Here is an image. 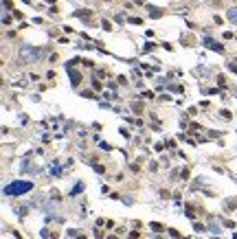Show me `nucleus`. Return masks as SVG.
Returning <instances> with one entry per match:
<instances>
[{
  "instance_id": "15",
  "label": "nucleus",
  "mask_w": 237,
  "mask_h": 239,
  "mask_svg": "<svg viewBox=\"0 0 237 239\" xmlns=\"http://www.w3.org/2000/svg\"><path fill=\"white\" fill-rule=\"evenodd\" d=\"M228 68H231L233 73H235V75H237V64H228Z\"/></svg>"
},
{
  "instance_id": "7",
  "label": "nucleus",
  "mask_w": 237,
  "mask_h": 239,
  "mask_svg": "<svg viewBox=\"0 0 237 239\" xmlns=\"http://www.w3.org/2000/svg\"><path fill=\"white\" fill-rule=\"evenodd\" d=\"M79 191H84V184H77V187H75V189H73V191H70V195H77V193H79Z\"/></svg>"
},
{
  "instance_id": "17",
  "label": "nucleus",
  "mask_w": 237,
  "mask_h": 239,
  "mask_svg": "<svg viewBox=\"0 0 237 239\" xmlns=\"http://www.w3.org/2000/svg\"><path fill=\"white\" fill-rule=\"evenodd\" d=\"M233 239H237V233H235V235H233Z\"/></svg>"
},
{
  "instance_id": "14",
  "label": "nucleus",
  "mask_w": 237,
  "mask_h": 239,
  "mask_svg": "<svg viewBox=\"0 0 237 239\" xmlns=\"http://www.w3.org/2000/svg\"><path fill=\"white\" fill-rule=\"evenodd\" d=\"M92 86H94V90H101V84H99L97 79H92Z\"/></svg>"
},
{
  "instance_id": "9",
  "label": "nucleus",
  "mask_w": 237,
  "mask_h": 239,
  "mask_svg": "<svg viewBox=\"0 0 237 239\" xmlns=\"http://www.w3.org/2000/svg\"><path fill=\"white\" fill-rule=\"evenodd\" d=\"M152 230H156V233H158V230H163V226H160V224H156V222H154V224H152Z\"/></svg>"
},
{
  "instance_id": "1",
  "label": "nucleus",
  "mask_w": 237,
  "mask_h": 239,
  "mask_svg": "<svg viewBox=\"0 0 237 239\" xmlns=\"http://www.w3.org/2000/svg\"><path fill=\"white\" fill-rule=\"evenodd\" d=\"M33 189V182H26V180H15L11 184L5 187V195L7 198H18V195H24Z\"/></svg>"
},
{
  "instance_id": "12",
  "label": "nucleus",
  "mask_w": 237,
  "mask_h": 239,
  "mask_svg": "<svg viewBox=\"0 0 237 239\" xmlns=\"http://www.w3.org/2000/svg\"><path fill=\"white\" fill-rule=\"evenodd\" d=\"M94 237H97V239H103V233H101V230L97 228V230H94Z\"/></svg>"
},
{
  "instance_id": "2",
  "label": "nucleus",
  "mask_w": 237,
  "mask_h": 239,
  "mask_svg": "<svg viewBox=\"0 0 237 239\" xmlns=\"http://www.w3.org/2000/svg\"><path fill=\"white\" fill-rule=\"evenodd\" d=\"M202 44L207 46V48L215 50V53H224V46L220 44V42H215V40H213V37H209V35H207V37H202Z\"/></svg>"
},
{
  "instance_id": "11",
  "label": "nucleus",
  "mask_w": 237,
  "mask_h": 239,
  "mask_svg": "<svg viewBox=\"0 0 237 239\" xmlns=\"http://www.w3.org/2000/svg\"><path fill=\"white\" fill-rule=\"evenodd\" d=\"M130 22H132V24H141L143 20H141V18H130Z\"/></svg>"
},
{
  "instance_id": "5",
  "label": "nucleus",
  "mask_w": 237,
  "mask_h": 239,
  "mask_svg": "<svg viewBox=\"0 0 237 239\" xmlns=\"http://www.w3.org/2000/svg\"><path fill=\"white\" fill-rule=\"evenodd\" d=\"M68 73H70V84L77 86L79 84V73H77V70H68Z\"/></svg>"
},
{
  "instance_id": "6",
  "label": "nucleus",
  "mask_w": 237,
  "mask_h": 239,
  "mask_svg": "<svg viewBox=\"0 0 237 239\" xmlns=\"http://www.w3.org/2000/svg\"><path fill=\"white\" fill-rule=\"evenodd\" d=\"M132 110L136 112V114H141V112H143V105L141 103H132Z\"/></svg>"
},
{
  "instance_id": "3",
  "label": "nucleus",
  "mask_w": 237,
  "mask_h": 239,
  "mask_svg": "<svg viewBox=\"0 0 237 239\" xmlns=\"http://www.w3.org/2000/svg\"><path fill=\"white\" fill-rule=\"evenodd\" d=\"M37 53L40 50H35V48H22V57H20V61H35L37 59Z\"/></svg>"
},
{
  "instance_id": "13",
  "label": "nucleus",
  "mask_w": 237,
  "mask_h": 239,
  "mask_svg": "<svg viewBox=\"0 0 237 239\" xmlns=\"http://www.w3.org/2000/svg\"><path fill=\"white\" fill-rule=\"evenodd\" d=\"M169 235H171V237H176V239L180 237V235H178V230H173V228H169Z\"/></svg>"
},
{
  "instance_id": "8",
  "label": "nucleus",
  "mask_w": 237,
  "mask_h": 239,
  "mask_svg": "<svg viewBox=\"0 0 237 239\" xmlns=\"http://www.w3.org/2000/svg\"><path fill=\"white\" fill-rule=\"evenodd\" d=\"M99 145H101V147H103V149H105V151H110V149H112V147H110V145H108V143H103V140H99Z\"/></svg>"
},
{
  "instance_id": "4",
  "label": "nucleus",
  "mask_w": 237,
  "mask_h": 239,
  "mask_svg": "<svg viewBox=\"0 0 237 239\" xmlns=\"http://www.w3.org/2000/svg\"><path fill=\"white\" fill-rule=\"evenodd\" d=\"M226 18H228V22H233V24H237V9H228Z\"/></svg>"
},
{
  "instance_id": "18",
  "label": "nucleus",
  "mask_w": 237,
  "mask_h": 239,
  "mask_svg": "<svg viewBox=\"0 0 237 239\" xmlns=\"http://www.w3.org/2000/svg\"><path fill=\"white\" fill-rule=\"evenodd\" d=\"M108 239H116V237H114V235H112V237H108Z\"/></svg>"
},
{
  "instance_id": "16",
  "label": "nucleus",
  "mask_w": 237,
  "mask_h": 239,
  "mask_svg": "<svg viewBox=\"0 0 237 239\" xmlns=\"http://www.w3.org/2000/svg\"><path fill=\"white\" fill-rule=\"evenodd\" d=\"M128 239H138V233H130V235H128Z\"/></svg>"
},
{
  "instance_id": "10",
  "label": "nucleus",
  "mask_w": 237,
  "mask_h": 239,
  "mask_svg": "<svg viewBox=\"0 0 237 239\" xmlns=\"http://www.w3.org/2000/svg\"><path fill=\"white\" fill-rule=\"evenodd\" d=\"M180 175H182V180H187L189 178V169H182V171H180Z\"/></svg>"
}]
</instances>
